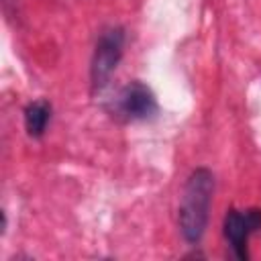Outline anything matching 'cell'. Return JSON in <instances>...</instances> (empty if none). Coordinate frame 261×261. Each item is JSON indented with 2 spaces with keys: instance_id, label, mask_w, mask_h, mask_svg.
<instances>
[{
  "instance_id": "obj_1",
  "label": "cell",
  "mask_w": 261,
  "mask_h": 261,
  "mask_svg": "<svg viewBox=\"0 0 261 261\" xmlns=\"http://www.w3.org/2000/svg\"><path fill=\"white\" fill-rule=\"evenodd\" d=\"M214 194V175L206 167H198L190 173L181 204H179V228L188 243H198L208 226L210 204Z\"/></svg>"
},
{
  "instance_id": "obj_2",
  "label": "cell",
  "mask_w": 261,
  "mask_h": 261,
  "mask_svg": "<svg viewBox=\"0 0 261 261\" xmlns=\"http://www.w3.org/2000/svg\"><path fill=\"white\" fill-rule=\"evenodd\" d=\"M122 47H124L122 29L112 27L100 35L96 49H94L92 65H90V77H92L94 90H100L110 82V77L122 57Z\"/></svg>"
},
{
  "instance_id": "obj_4",
  "label": "cell",
  "mask_w": 261,
  "mask_h": 261,
  "mask_svg": "<svg viewBox=\"0 0 261 261\" xmlns=\"http://www.w3.org/2000/svg\"><path fill=\"white\" fill-rule=\"evenodd\" d=\"M261 228V210H228L224 216V237L237 259H247V241L251 232Z\"/></svg>"
},
{
  "instance_id": "obj_5",
  "label": "cell",
  "mask_w": 261,
  "mask_h": 261,
  "mask_svg": "<svg viewBox=\"0 0 261 261\" xmlns=\"http://www.w3.org/2000/svg\"><path fill=\"white\" fill-rule=\"evenodd\" d=\"M51 118V104L47 100H35L24 108V128L29 137L39 139L43 137L47 122Z\"/></svg>"
},
{
  "instance_id": "obj_3",
  "label": "cell",
  "mask_w": 261,
  "mask_h": 261,
  "mask_svg": "<svg viewBox=\"0 0 261 261\" xmlns=\"http://www.w3.org/2000/svg\"><path fill=\"white\" fill-rule=\"evenodd\" d=\"M114 114L124 120H147L157 114V100L143 82L126 84L114 98Z\"/></svg>"
}]
</instances>
